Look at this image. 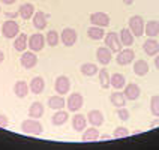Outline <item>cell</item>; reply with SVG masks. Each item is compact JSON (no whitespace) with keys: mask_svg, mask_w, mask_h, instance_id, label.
I'll use <instances>...</instances> for the list:
<instances>
[{"mask_svg":"<svg viewBox=\"0 0 159 150\" xmlns=\"http://www.w3.org/2000/svg\"><path fill=\"white\" fill-rule=\"evenodd\" d=\"M129 129L128 128H125V126H119V128H116L114 132H113V138H126V137H129Z\"/></svg>","mask_w":159,"mask_h":150,"instance_id":"obj_35","label":"cell"},{"mask_svg":"<svg viewBox=\"0 0 159 150\" xmlns=\"http://www.w3.org/2000/svg\"><path fill=\"white\" fill-rule=\"evenodd\" d=\"M8 125H9V119H8V116L0 114V128H6Z\"/></svg>","mask_w":159,"mask_h":150,"instance_id":"obj_38","label":"cell"},{"mask_svg":"<svg viewBox=\"0 0 159 150\" xmlns=\"http://www.w3.org/2000/svg\"><path fill=\"white\" fill-rule=\"evenodd\" d=\"M144 35H147L149 38L159 36V21L152 20V21H149V23H146V27H144Z\"/></svg>","mask_w":159,"mask_h":150,"instance_id":"obj_29","label":"cell"},{"mask_svg":"<svg viewBox=\"0 0 159 150\" xmlns=\"http://www.w3.org/2000/svg\"><path fill=\"white\" fill-rule=\"evenodd\" d=\"M44 113H45L44 104H41L38 101L29 107V117H32V119H39V117L44 116Z\"/></svg>","mask_w":159,"mask_h":150,"instance_id":"obj_24","label":"cell"},{"mask_svg":"<svg viewBox=\"0 0 159 150\" xmlns=\"http://www.w3.org/2000/svg\"><path fill=\"white\" fill-rule=\"evenodd\" d=\"M87 122L90 123V126H102L104 122H105V117L102 114V111H99V110H90L87 114Z\"/></svg>","mask_w":159,"mask_h":150,"instance_id":"obj_12","label":"cell"},{"mask_svg":"<svg viewBox=\"0 0 159 150\" xmlns=\"http://www.w3.org/2000/svg\"><path fill=\"white\" fill-rule=\"evenodd\" d=\"M18 14L23 20H30L35 14V6L33 3H23L20 8H18Z\"/></svg>","mask_w":159,"mask_h":150,"instance_id":"obj_25","label":"cell"},{"mask_svg":"<svg viewBox=\"0 0 159 150\" xmlns=\"http://www.w3.org/2000/svg\"><path fill=\"white\" fill-rule=\"evenodd\" d=\"M158 126H159V117H156V119L150 123V128H158Z\"/></svg>","mask_w":159,"mask_h":150,"instance_id":"obj_40","label":"cell"},{"mask_svg":"<svg viewBox=\"0 0 159 150\" xmlns=\"http://www.w3.org/2000/svg\"><path fill=\"white\" fill-rule=\"evenodd\" d=\"M110 102H111L114 107H117V108L125 107V105H126V96H125L123 92L116 90L114 93H111V95H110Z\"/></svg>","mask_w":159,"mask_h":150,"instance_id":"obj_27","label":"cell"},{"mask_svg":"<svg viewBox=\"0 0 159 150\" xmlns=\"http://www.w3.org/2000/svg\"><path fill=\"white\" fill-rule=\"evenodd\" d=\"M59 41H60V35L56 32V30H50L47 36H45V42L50 45V47H56L59 45Z\"/></svg>","mask_w":159,"mask_h":150,"instance_id":"obj_34","label":"cell"},{"mask_svg":"<svg viewBox=\"0 0 159 150\" xmlns=\"http://www.w3.org/2000/svg\"><path fill=\"white\" fill-rule=\"evenodd\" d=\"M90 23L92 26H99L105 29L110 26V15L105 12H93L90 14Z\"/></svg>","mask_w":159,"mask_h":150,"instance_id":"obj_10","label":"cell"},{"mask_svg":"<svg viewBox=\"0 0 159 150\" xmlns=\"http://www.w3.org/2000/svg\"><path fill=\"white\" fill-rule=\"evenodd\" d=\"M33 26H35V29H38V30H44L45 27H47V24H48V15L47 14H44L42 11H38V12H35L33 14Z\"/></svg>","mask_w":159,"mask_h":150,"instance_id":"obj_16","label":"cell"},{"mask_svg":"<svg viewBox=\"0 0 159 150\" xmlns=\"http://www.w3.org/2000/svg\"><path fill=\"white\" fill-rule=\"evenodd\" d=\"M111 138H113V137H111V135H107V134H104V135L101 137V140H102V141H104V140H111Z\"/></svg>","mask_w":159,"mask_h":150,"instance_id":"obj_43","label":"cell"},{"mask_svg":"<svg viewBox=\"0 0 159 150\" xmlns=\"http://www.w3.org/2000/svg\"><path fill=\"white\" fill-rule=\"evenodd\" d=\"M84 105V98L81 93H71L68 96V110L72 113H77L81 107Z\"/></svg>","mask_w":159,"mask_h":150,"instance_id":"obj_8","label":"cell"},{"mask_svg":"<svg viewBox=\"0 0 159 150\" xmlns=\"http://www.w3.org/2000/svg\"><path fill=\"white\" fill-rule=\"evenodd\" d=\"M17 15H20V14H18V11H17V12H6V17L11 18V20H14Z\"/></svg>","mask_w":159,"mask_h":150,"instance_id":"obj_39","label":"cell"},{"mask_svg":"<svg viewBox=\"0 0 159 150\" xmlns=\"http://www.w3.org/2000/svg\"><path fill=\"white\" fill-rule=\"evenodd\" d=\"M17 0H2V3H5V5H12V3H15Z\"/></svg>","mask_w":159,"mask_h":150,"instance_id":"obj_42","label":"cell"},{"mask_svg":"<svg viewBox=\"0 0 159 150\" xmlns=\"http://www.w3.org/2000/svg\"><path fill=\"white\" fill-rule=\"evenodd\" d=\"M96 59L101 65L105 66V65H108V63L111 62V59H113V51H111L108 47H99L96 50Z\"/></svg>","mask_w":159,"mask_h":150,"instance_id":"obj_14","label":"cell"},{"mask_svg":"<svg viewBox=\"0 0 159 150\" xmlns=\"http://www.w3.org/2000/svg\"><path fill=\"white\" fill-rule=\"evenodd\" d=\"M119 36H120V41H122L123 47H131V45L134 44V38H135V36L132 35V32H131L128 27L122 29L120 33H119Z\"/></svg>","mask_w":159,"mask_h":150,"instance_id":"obj_31","label":"cell"},{"mask_svg":"<svg viewBox=\"0 0 159 150\" xmlns=\"http://www.w3.org/2000/svg\"><path fill=\"white\" fill-rule=\"evenodd\" d=\"M3 60H5V53H3V51L0 50V63L3 62Z\"/></svg>","mask_w":159,"mask_h":150,"instance_id":"obj_44","label":"cell"},{"mask_svg":"<svg viewBox=\"0 0 159 150\" xmlns=\"http://www.w3.org/2000/svg\"><path fill=\"white\" fill-rule=\"evenodd\" d=\"M68 117H69L68 111L56 110V113H54L53 117H51V123H53L54 126H62V125H65L68 122Z\"/></svg>","mask_w":159,"mask_h":150,"instance_id":"obj_26","label":"cell"},{"mask_svg":"<svg viewBox=\"0 0 159 150\" xmlns=\"http://www.w3.org/2000/svg\"><path fill=\"white\" fill-rule=\"evenodd\" d=\"M47 105L50 107L51 110H63L66 107V101L63 95H54V96L48 98V104Z\"/></svg>","mask_w":159,"mask_h":150,"instance_id":"obj_18","label":"cell"},{"mask_svg":"<svg viewBox=\"0 0 159 150\" xmlns=\"http://www.w3.org/2000/svg\"><path fill=\"white\" fill-rule=\"evenodd\" d=\"M123 93L128 101H135V99H138L140 95H141V89H140L138 84H135V83H129V84L125 86Z\"/></svg>","mask_w":159,"mask_h":150,"instance_id":"obj_13","label":"cell"},{"mask_svg":"<svg viewBox=\"0 0 159 150\" xmlns=\"http://www.w3.org/2000/svg\"><path fill=\"white\" fill-rule=\"evenodd\" d=\"M87 36L90 38V39H92V41H101V39H104V36H105L104 27L90 26L87 29Z\"/></svg>","mask_w":159,"mask_h":150,"instance_id":"obj_28","label":"cell"},{"mask_svg":"<svg viewBox=\"0 0 159 150\" xmlns=\"http://www.w3.org/2000/svg\"><path fill=\"white\" fill-rule=\"evenodd\" d=\"M0 33H2V26H0Z\"/></svg>","mask_w":159,"mask_h":150,"instance_id":"obj_46","label":"cell"},{"mask_svg":"<svg viewBox=\"0 0 159 150\" xmlns=\"http://www.w3.org/2000/svg\"><path fill=\"white\" fill-rule=\"evenodd\" d=\"M149 63L146 62V60H135L134 62V74L135 75H138V77H144V75H147L149 74Z\"/></svg>","mask_w":159,"mask_h":150,"instance_id":"obj_20","label":"cell"},{"mask_svg":"<svg viewBox=\"0 0 159 150\" xmlns=\"http://www.w3.org/2000/svg\"><path fill=\"white\" fill-rule=\"evenodd\" d=\"M143 50H144V53L147 54V56H156L159 54V41H156L155 38H149L144 44H143Z\"/></svg>","mask_w":159,"mask_h":150,"instance_id":"obj_15","label":"cell"},{"mask_svg":"<svg viewBox=\"0 0 159 150\" xmlns=\"http://www.w3.org/2000/svg\"><path fill=\"white\" fill-rule=\"evenodd\" d=\"M21 131L29 135H41L44 128L38 119H27V120H23L21 123Z\"/></svg>","mask_w":159,"mask_h":150,"instance_id":"obj_1","label":"cell"},{"mask_svg":"<svg viewBox=\"0 0 159 150\" xmlns=\"http://www.w3.org/2000/svg\"><path fill=\"white\" fill-rule=\"evenodd\" d=\"M0 12H2V8H0Z\"/></svg>","mask_w":159,"mask_h":150,"instance_id":"obj_47","label":"cell"},{"mask_svg":"<svg viewBox=\"0 0 159 150\" xmlns=\"http://www.w3.org/2000/svg\"><path fill=\"white\" fill-rule=\"evenodd\" d=\"M150 111L155 117H159V96L155 95L150 99Z\"/></svg>","mask_w":159,"mask_h":150,"instance_id":"obj_36","label":"cell"},{"mask_svg":"<svg viewBox=\"0 0 159 150\" xmlns=\"http://www.w3.org/2000/svg\"><path fill=\"white\" fill-rule=\"evenodd\" d=\"M98 75H99V83H101V87L107 90L108 87H111V83H110V74L107 69H99L98 72Z\"/></svg>","mask_w":159,"mask_h":150,"instance_id":"obj_33","label":"cell"},{"mask_svg":"<svg viewBox=\"0 0 159 150\" xmlns=\"http://www.w3.org/2000/svg\"><path fill=\"white\" fill-rule=\"evenodd\" d=\"M99 131L96 129V126H90L89 129H84V134L81 137V140L84 143H95L99 140Z\"/></svg>","mask_w":159,"mask_h":150,"instance_id":"obj_19","label":"cell"},{"mask_svg":"<svg viewBox=\"0 0 159 150\" xmlns=\"http://www.w3.org/2000/svg\"><path fill=\"white\" fill-rule=\"evenodd\" d=\"M60 41H62L63 45H66V47L75 45V42H77V32H75V29L65 27L63 32L60 33Z\"/></svg>","mask_w":159,"mask_h":150,"instance_id":"obj_11","label":"cell"},{"mask_svg":"<svg viewBox=\"0 0 159 150\" xmlns=\"http://www.w3.org/2000/svg\"><path fill=\"white\" fill-rule=\"evenodd\" d=\"M110 83H111V87H114L116 90H120V89H125V86H126V78H125L123 74L114 72L113 75H110Z\"/></svg>","mask_w":159,"mask_h":150,"instance_id":"obj_21","label":"cell"},{"mask_svg":"<svg viewBox=\"0 0 159 150\" xmlns=\"http://www.w3.org/2000/svg\"><path fill=\"white\" fill-rule=\"evenodd\" d=\"M29 89L32 90V93H35V95H39V93H42L45 89V81L42 77H35V78H32L30 81V84H29Z\"/></svg>","mask_w":159,"mask_h":150,"instance_id":"obj_22","label":"cell"},{"mask_svg":"<svg viewBox=\"0 0 159 150\" xmlns=\"http://www.w3.org/2000/svg\"><path fill=\"white\" fill-rule=\"evenodd\" d=\"M105 47H108L113 53H119L122 48H123V44L120 41V36L116 32H108L105 35Z\"/></svg>","mask_w":159,"mask_h":150,"instance_id":"obj_3","label":"cell"},{"mask_svg":"<svg viewBox=\"0 0 159 150\" xmlns=\"http://www.w3.org/2000/svg\"><path fill=\"white\" fill-rule=\"evenodd\" d=\"M87 126V116L75 114L72 116V128L75 132H83Z\"/></svg>","mask_w":159,"mask_h":150,"instance_id":"obj_17","label":"cell"},{"mask_svg":"<svg viewBox=\"0 0 159 150\" xmlns=\"http://www.w3.org/2000/svg\"><path fill=\"white\" fill-rule=\"evenodd\" d=\"M123 3H125V5H132L134 0H123Z\"/></svg>","mask_w":159,"mask_h":150,"instance_id":"obj_45","label":"cell"},{"mask_svg":"<svg viewBox=\"0 0 159 150\" xmlns=\"http://www.w3.org/2000/svg\"><path fill=\"white\" fill-rule=\"evenodd\" d=\"M20 65L24 69H32L38 65V57L33 51H23V56L20 57Z\"/></svg>","mask_w":159,"mask_h":150,"instance_id":"obj_9","label":"cell"},{"mask_svg":"<svg viewBox=\"0 0 159 150\" xmlns=\"http://www.w3.org/2000/svg\"><path fill=\"white\" fill-rule=\"evenodd\" d=\"M29 42V36L26 33H20V35L15 38V41H14V48L20 51V53H23V51H26V48L29 47L27 45Z\"/></svg>","mask_w":159,"mask_h":150,"instance_id":"obj_30","label":"cell"},{"mask_svg":"<svg viewBox=\"0 0 159 150\" xmlns=\"http://www.w3.org/2000/svg\"><path fill=\"white\" fill-rule=\"evenodd\" d=\"M18 33H20V26H18V23L15 20L8 18V20L3 23V26H2V35L5 36L6 39H14V38L18 36Z\"/></svg>","mask_w":159,"mask_h":150,"instance_id":"obj_2","label":"cell"},{"mask_svg":"<svg viewBox=\"0 0 159 150\" xmlns=\"http://www.w3.org/2000/svg\"><path fill=\"white\" fill-rule=\"evenodd\" d=\"M29 84H27L26 81H17L15 83V86H14V93H15V96L20 98V99H24V98L29 95Z\"/></svg>","mask_w":159,"mask_h":150,"instance_id":"obj_23","label":"cell"},{"mask_svg":"<svg viewBox=\"0 0 159 150\" xmlns=\"http://www.w3.org/2000/svg\"><path fill=\"white\" fill-rule=\"evenodd\" d=\"M144 27H146V23H144V20L143 17L140 15H132V17L129 18V30L132 32L134 36H143L144 35Z\"/></svg>","mask_w":159,"mask_h":150,"instance_id":"obj_4","label":"cell"},{"mask_svg":"<svg viewBox=\"0 0 159 150\" xmlns=\"http://www.w3.org/2000/svg\"><path fill=\"white\" fill-rule=\"evenodd\" d=\"M155 68L159 71V54H156V57H155Z\"/></svg>","mask_w":159,"mask_h":150,"instance_id":"obj_41","label":"cell"},{"mask_svg":"<svg viewBox=\"0 0 159 150\" xmlns=\"http://www.w3.org/2000/svg\"><path fill=\"white\" fill-rule=\"evenodd\" d=\"M117 116H119V119L123 120V122H128V120H129V111H128L125 107H120V108L117 110Z\"/></svg>","mask_w":159,"mask_h":150,"instance_id":"obj_37","label":"cell"},{"mask_svg":"<svg viewBox=\"0 0 159 150\" xmlns=\"http://www.w3.org/2000/svg\"><path fill=\"white\" fill-rule=\"evenodd\" d=\"M80 71L86 77H93V75H96L98 72H99V69H98V66L95 63H83L81 68H80Z\"/></svg>","mask_w":159,"mask_h":150,"instance_id":"obj_32","label":"cell"},{"mask_svg":"<svg viewBox=\"0 0 159 150\" xmlns=\"http://www.w3.org/2000/svg\"><path fill=\"white\" fill-rule=\"evenodd\" d=\"M45 38L42 33H33V35L29 36V48H30V51H33V53H38V51H42L45 47Z\"/></svg>","mask_w":159,"mask_h":150,"instance_id":"obj_5","label":"cell"},{"mask_svg":"<svg viewBox=\"0 0 159 150\" xmlns=\"http://www.w3.org/2000/svg\"><path fill=\"white\" fill-rule=\"evenodd\" d=\"M71 89V80L68 78L66 75H60L56 78V83H54V90L57 95H66Z\"/></svg>","mask_w":159,"mask_h":150,"instance_id":"obj_7","label":"cell"},{"mask_svg":"<svg viewBox=\"0 0 159 150\" xmlns=\"http://www.w3.org/2000/svg\"><path fill=\"white\" fill-rule=\"evenodd\" d=\"M134 59H135L134 50L132 48H129V47H126V48H122V50L117 53L116 62H117V65H120V66H126V65L132 63Z\"/></svg>","mask_w":159,"mask_h":150,"instance_id":"obj_6","label":"cell"}]
</instances>
